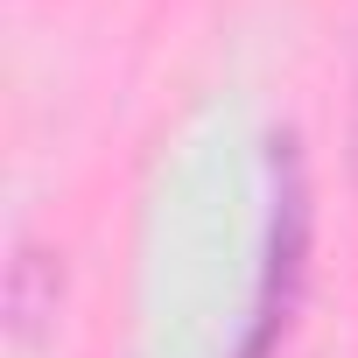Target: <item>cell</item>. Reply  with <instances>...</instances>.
Here are the masks:
<instances>
[{"label":"cell","instance_id":"cell-1","mask_svg":"<svg viewBox=\"0 0 358 358\" xmlns=\"http://www.w3.org/2000/svg\"><path fill=\"white\" fill-rule=\"evenodd\" d=\"M274 148H281V162H288V183H281V197H274V246H267V281H260V309H253V344H246V358H260V351L274 344V330L288 323L295 281H302V232H309V211H302V169H295L288 141H274Z\"/></svg>","mask_w":358,"mask_h":358}]
</instances>
